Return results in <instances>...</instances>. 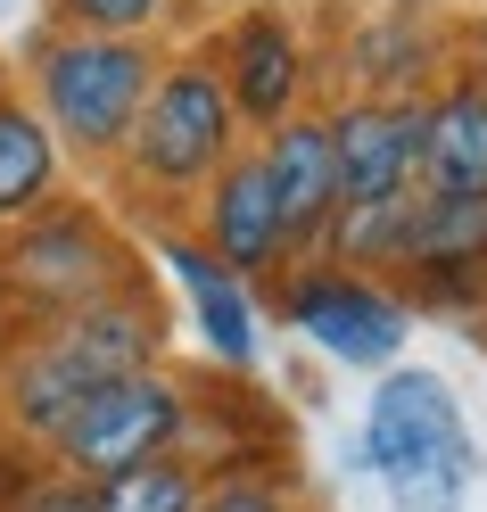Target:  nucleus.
<instances>
[{"label":"nucleus","instance_id":"obj_12","mask_svg":"<svg viewBox=\"0 0 487 512\" xmlns=\"http://www.w3.org/2000/svg\"><path fill=\"white\" fill-rule=\"evenodd\" d=\"M339 190L347 199H397L421 190V100L413 91H355L331 108Z\"/></svg>","mask_w":487,"mask_h":512},{"label":"nucleus","instance_id":"obj_19","mask_svg":"<svg viewBox=\"0 0 487 512\" xmlns=\"http://www.w3.org/2000/svg\"><path fill=\"white\" fill-rule=\"evenodd\" d=\"M0 512H91V488L75 471H58L34 446L0 438Z\"/></svg>","mask_w":487,"mask_h":512},{"label":"nucleus","instance_id":"obj_23","mask_svg":"<svg viewBox=\"0 0 487 512\" xmlns=\"http://www.w3.org/2000/svg\"><path fill=\"white\" fill-rule=\"evenodd\" d=\"M0 91H9V67H0Z\"/></svg>","mask_w":487,"mask_h":512},{"label":"nucleus","instance_id":"obj_21","mask_svg":"<svg viewBox=\"0 0 487 512\" xmlns=\"http://www.w3.org/2000/svg\"><path fill=\"white\" fill-rule=\"evenodd\" d=\"M58 34H133V42H157L174 25L182 0H42Z\"/></svg>","mask_w":487,"mask_h":512},{"label":"nucleus","instance_id":"obj_5","mask_svg":"<svg viewBox=\"0 0 487 512\" xmlns=\"http://www.w3.org/2000/svg\"><path fill=\"white\" fill-rule=\"evenodd\" d=\"M182 422H190V380L174 364L124 372V380H100V389L75 405V422L58 430L50 463L75 471L83 488H100V479H116V471H141L157 455H182Z\"/></svg>","mask_w":487,"mask_h":512},{"label":"nucleus","instance_id":"obj_2","mask_svg":"<svg viewBox=\"0 0 487 512\" xmlns=\"http://www.w3.org/2000/svg\"><path fill=\"white\" fill-rule=\"evenodd\" d=\"M157 67H166V50L157 42H133V34H58L42 25L34 50H25V100L42 108V124L58 133L67 149V166H91L108 174L124 141H133V124L157 91Z\"/></svg>","mask_w":487,"mask_h":512},{"label":"nucleus","instance_id":"obj_22","mask_svg":"<svg viewBox=\"0 0 487 512\" xmlns=\"http://www.w3.org/2000/svg\"><path fill=\"white\" fill-rule=\"evenodd\" d=\"M471 75L487 83V25H479V34H471Z\"/></svg>","mask_w":487,"mask_h":512},{"label":"nucleus","instance_id":"obj_7","mask_svg":"<svg viewBox=\"0 0 487 512\" xmlns=\"http://www.w3.org/2000/svg\"><path fill=\"white\" fill-rule=\"evenodd\" d=\"M223 91H232V116L248 141H265L273 124H289L306 108V42L281 9H240L223 34L207 42Z\"/></svg>","mask_w":487,"mask_h":512},{"label":"nucleus","instance_id":"obj_9","mask_svg":"<svg viewBox=\"0 0 487 512\" xmlns=\"http://www.w3.org/2000/svg\"><path fill=\"white\" fill-rule=\"evenodd\" d=\"M487 273V190H413L397 290L430 306H471Z\"/></svg>","mask_w":487,"mask_h":512},{"label":"nucleus","instance_id":"obj_11","mask_svg":"<svg viewBox=\"0 0 487 512\" xmlns=\"http://www.w3.org/2000/svg\"><path fill=\"white\" fill-rule=\"evenodd\" d=\"M199 240L215 248V265H232L240 281H256V290H273V281L289 273L281 199H273V174H265V157H256V141L207 182V199H199Z\"/></svg>","mask_w":487,"mask_h":512},{"label":"nucleus","instance_id":"obj_1","mask_svg":"<svg viewBox=\"0 0 487 512\" xmlns=\"http://www.w3.org/2000/svg\"><path fill=\"white\" fill-rule=\"evenodd\" d=\"M240 149H248V133L232 116V91H223L215 58L207 50H182V58L157 67V91H149L133 141H124V157L108 174H116V199L166 232L174 215H190L207 199V182L232 166Z\"/></svg>","mask_w":487,"mask_h":512},{"label":"nucleus","instance_id":"obj_14","mask_svg":"<svg viewBox=\"0 0 487 512\" xmlns=\"http://www.w3.org/2000/svg\"><path fill=\"white\" fill-rule=\"evenodd\" d=\"M67 356L91 372V380H124V372H157L174 356V314L166 298L149 290V281H124V290L91 298L75 314H58V323H42Z\"/></svg>","mask_w":487,"mask_h":512},{"label":"nucleus","instance_id":"obj_17","mask_svg":"<svg viewBox=\"0 0 487 512\" xmlns=\"http://www.w3.org/2000/svg\"><path fill=\"white\" fill-rule=\"evenodd\" d=\"M405 215H413V190H397V199H347L331 215V240H322V256L347 273H380L397 281L405 265Z\"/></svg>","mask_w":487,"mask_h":512},{"label":"nucleus","instance_id":"obj_10","mask_svg":"<svg viewBox=\"0 0 487 512\" xmlns=\"http://www.w3.org/2000/svg\"><path fill=\"white\" fill-rule=\"evenodd\" d=\"M100 389L67 347H58L42 323H0V438L50 455L58 430L75 422V405Z\"/></svg>","mask_w":487,"mask_h":512},{"label":"nucleus","instance_id":"obj_4","mask_svg":"<svg viewBox=\"0 0 487 512\" xmlns=\"http://www.w3.org/2000/svg\"><path fill=\"white\" fill-rule=\"evenodd\" d=\"M141 281V256L124 240V223L91 199H50L25 215L17 232H0V323H58L91 298Z\"/></svg>","mask_w":487,"mask_h":512},{"label":"nucleus","instance_id":"obj_3","mask_svg":"<svg viewBox=\"0 0 487 512\" xmlns=\"http://www.w3.org/2000/svg\"><path fill=\"white\" fill-rule=\"evenodd\" d=\"M364 471L388 488V512H463L479 446L454 389L421 364H388L364 405Z\"/></svg>","mask_w":487,"mask_h":512},{"label":"nucleus","instance_id":"obj_16","mask_svg":"<svg viewBox=\"0 0 487 512\" xmlns=\"http://www.w3.org/2000/svg\"><path fill=\"white\" fill-rule=\"evenodd\" d=\"M421 190H487V83L454 75L421 100Z\"/></svg>","mask_w":487,"mask_h":512},{"label":"nucleus","instance_id":"obj_18","mask_svg":"<svg viewBox=\"0 0 487 512\" xmlns=\"http://www.w3.org/2000/svg\"><path fill=\"white\" fill-rule=\"evenodd\" d=\"M199 504H207V471L190 455H157L91 488V512H199Z\"/></svg>","mask_w":487,"mask_h":512},{"label":"nucleus","instance_id":"obj_13","mask_svg":"<svg viewBox=\"0 0 487 512\" xmlns=\"http://www.w3.org/2000/svg\"><path fill=\"white\" fill-rule=\"evenodd\" d=\"M256 157H265L273 174V199H281V232H289V265H314L322 240H331V215L347 207L339 190V149H331V116H289L273 124L265 141H256Z\"/></svg>","mask_w":487,"mask_h":512},{"label":"nucleus","instance_id":"obj_15","mask_svg":"<svg viewBox=\"0 0 487 512\" xmlns=\"http://www.w3.org/2000/svg\"><path fill=\"white\" fill-rule=\"evenodd\" d=\"M50 199H67V149L42 124V108L9 83L0 91V232H17Z\"/></svg>","mask_w":487,"mask_h":512},{"label":"nucleus","instance_id":"obj_20","mask_svg":"<svg viewBox=\"0 0 487 512\" xmlns=\"http://www.w3.org/2000/svg\"><path fill=\"white\" fill-rule=\"evenodd\" d=\"M199 512H314L298 488V463H248V471H215L207 479V504Z\"/></svg>","mask_w":487,"mask_h":512},{"label":"nucleus","instance_id":"obj_6","mask_svg":"<svg viewBox=\"0 0 487 512\" xmlns=\"http://www.w3.org/2000/svg\"><path fill=\"white\" fill-rule=\"evenodd\" d=\"M273 314H289V323L347 372H388L405 356V339H413V298L397 290V281L347 273V265H331V256L289 265L273 281Z\"/></svg>","mask_w":487,"mask_h":512},{"label":"nucleus","instance_id":"obj_8","mask_svg":"<svg viewBox=\"0 0 487 512\" xmlns=\"http://www.w3.org/2000/svg\"><path fill=\"white\" fill-rule=\"evenodd\" d=\"M157 265L174 273V290L190 306V331H199L207 356L223 372H256V356H265V290L240 281L232 265H215V248L199 232H182V223L157 232Z\"/></svg>","mask_w":487,"mask_h":512}]
</instances>
